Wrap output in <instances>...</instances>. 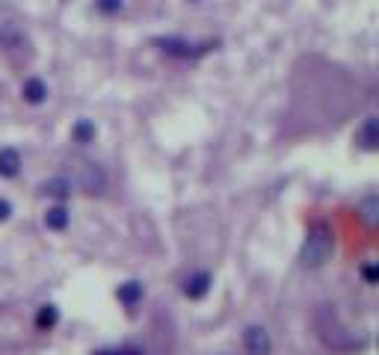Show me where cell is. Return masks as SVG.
<instances>
[{
	"mask_svg": "<svg viewBox=\"0 0 379 355\" xmlns=\"http://www.w3.org/2000/svg\"><path fill=\"white\" fill-rule=\"evenodd\" d=\"M335 249V237H332V228H329L326 222H315L308 228L305 234V243L300 249V264L305 269H317L329 261V255H332Z\"/></svg>",
	"mask_w": 379,
	"mask_h": 355,
	"instance_id": "cell-1",
	"label": "cell"
},
{
	"mask_svg": "<svg viewBox=\"0 0 379 355\" xmlns=\"http://www.w3.org/2000/svg\"><path fill=\"white\" fill-rule=\"evenodd\" d=\"M69 166H72V178H69L72 187H80V190H86V193H101L104 172L98 169V163L84 160V157H74Z\"/></svg>",
	"mask_w": 379,
	"mask_h": 355,
	"instance_id": "cell-2",
	"label": "cell"
},
{
	"mask_svg": "<svg viewBox=\"0 0 379 355\" xmlns=\"http://www.w3.org/2000/svg\"><path fill=\"white\" fill-rule=\"evenodd\" d=\"M0 47L6 50V54H27L30 50V39H27V33L18 27V24H0Z\"/></svg>",
	"mask_w": 379,
	"mask_h": 355,
	"instance_id": "cell-3",
	"label": "cell"
},
{
	"mask_svg": "<svg viewBox=\"0 0 379 355\" xmlns=\"http://www.w3.org/2000/svg\"><path fill=\"white\" fill-rule=\"evenodd\" d=\"M243 346L249 355H270L273 352V341L264 326H249L243 332Z\"/></svg>",
	"mask_w": 379,
	"mask_h": 355,
	"instance_id": "cell-4",
	"label": "cell"
},
{
	"mask_svg": "<svg viewBox=\"0 0 379 355\" xmlns=\"http://www.w3.org/2000/svg\"><path fill=\"white\" fill-rule=\"evenodd\" d=\"M157 45L166 50V54H175V57H199V54H205L208 47H213L210 42H205V45H190V42H181V39H157Z\"/></svg>",
	"mask_w": 379,
	"mask_h": 355,
	"instance_id": "cell-5",
	"label": "cell"
},
{
	"mask_svg": "<svg viewBox=\"0 0 379 355\" xmlns=\"http://www.w3.org/2000/svg\"><path fill=\"white\" fill-rule=\"evenodd\" d=\"M210 284H213V278H210L208 273H193V276H187V281H184V296H187V299H202V296H208Z\"/></svg>",
	"mask_w": 379,
	"mask_h": 355,
	"instance_id": "cell-6",
	"label": "cell"
},
{
	"mask_svg": "<svg viewBox=\"0 0 379 355\" xmlns=\"http://www.w3.org/2000/svg\"><path fill=\"white\" fill-rule=\"evenodd\" d=\"M21 172V154L15 148H0V178H15Z\"/></svg>",
	"mask_w": 379,
	"mask_h": 355,
	"instance_id": "cell-7",
	"label": "cell"
},
{
	"mask_svg": "<svg viewBox=\"0 0 379 355\" xmlns=\"http://www.w3.org/2000/svg\"><path fill=\"white\" fill-rule=\"evenodd\" d=\"M21 95H24L27 104H42V101L47 98L45 80H39V77H27V80H24V86H21Z\"/></svg>",
	"mask_w": 379,
	"mask_h": 355,
	"instance_id": "cell-8",
	"label": "cell"
},
{
	"mask_svg": "<svg viewBox=\"0 0 379 355\" xmlns=\"http://www.w3.org/2000/svg\"><path fill=\"white\" fill-rule=\"evenodd\" d=\"M356 140L361 142V148H365V151H373V148H376V142H379V128H376V118H373V115L358 128Z\"/></svg>",
	"mask_w": 379,
	"mask_h": 355,
	"instance_id": "cell-9",
	"label": "cell"
},
{
	"mask_svg": "<svg viewBox=\"0 0 379 355\" xmlns=\"http://www.w3.org/2000/svg\"><path fill=\"white\" fill-rule=\"evenodd\" d=\"M116 296H119V302H122V305L134 308L137 302H142V284H140V281H125V284H119Z\"/></svg>",
	"mask_w": 379,
	"mask_h": 355,
	"instance_id": "cell-10",
	"label": "cell"
},
{
	"mask_svg": "<svg viewBox=\"0 0 379 355\" xmlns=\"http://www.w3.org/2000/svg\"><path fill=\"white\" fill-rule=\"evenodd\" d=\"M42 193L62 201L65 196L72 193V184H69V178H51V181H45V184H42Z\"/></svg>",
	"mask_w": 379,
	"mask_h": 355,
	"instance_id": "cell-11",
	"label": "cell"
},
{
	"mask_svg": "<svg viewBox=\"0 0 379 355\" xmlns=\"http://www.w3.org/2000/svg\"><path fill=\"white\" fill-rule=\"evenodd\" d=\"M45 225L51 228V231H65V228H69V210H65L62 205L51 208V210L45 213Z\"/></svg>",
	"mask_w": 379,
	"mask_h": 355,
	"instance_id": "cell-12",
	"label": "cell"
},
{
	"mask_svg": "<svg viewBox=\"0 0 379 355\" xmlns=\"http://www.w3.org/2000/svg\"><path fill=\"white\" fill-rule=\"evenodd\" d=\"M57 320H60V311H57L54 305H42L39 314H36V326H39L42 332H47V329L57 326Z\"/></svg>",
	"mask_w": 379,
	"mask_h": 355,
	"instance_id": "cell-13",
	"label": "cell"
},
{
	"mask_svg": "<svg viewBox=\"0 0 379 355\" xmlns=\"http://www.w3.org/2000/svg\"><path fill=\"white\" fill-rule=\"evenodd\" d=\"M72 137H74V142H89V140H95V125L89 122V118H80V122L72 128Z\"/></svg>",
	"mask_w": 379,
	"mask_h": 355,
	"instance_id": "cell-14",
	"label": "cell"
},
{
	"mask_svg": "<svg viewBox=\"0 0 379 355\" xmlns=\"http://www.w3.org/2000/svg\"><path fill=\"white\" fill-rule=\"evenodd\" d=\"M376 213H379V198L376 196H368L365 201H361V219H365L368 225H376V219H379Z\"/></svg>",
	"mask_w": 379,
	"mask_h": 355,
	"instance_id": "cell-15",
	"label": "cell"
},
{
	"mask_svg": "<svg viewBox=\"0 0 379 355\" xmlns=\"http://www.w3.org/2000/svg\"><path fill=\"white\" fill-rule=\"evenodd\" d=\"M122 6H125V0H95V9L104 15H116V12H122Z\"/></svg>",
	"mask_w": 379,
	"mask_h": 355,
	"instance_id": "cell-16",
	"label": "cell"
},
{
	"mask_svg": "<svg viewBox=\"0 0 379 355\" xmlns=\"http://www.w3.org/2000/svg\"><path fill=\"white\" fill-rule=\"evenodd\" d=\"M12 216V205L6 198H0V222H6V219Z\"/></svg>",
	"mask_w": 379,
	"mask_h": 355,
	"instance_id": "cell-17",
	"label": "cell"
},
{
	"mask_svg": "<svg viewBox=\"0 0 379 355\" xmlns=\"http://www.w3.org/2000/svg\"><path fill=\"white\" fill-rule=\"evenodd\" d=\"M361 276L368 278V284H373V281H376V269H373V266H365V269H361Z\"/></svg>",
	"mask_w": 379,
	"mask_h": 355,
	"instance_id": "cell-18",
	"label": "cell"
},
{
	"mask_svg": "<svg viewBox=\"0 0 379 355\" xmlns=\"http://www.w3.org/2000/svg\"><path fill=\"white\" fill-rule=\"evenodd\" d=\"M98 355H140V352H130V349H125V352H98Z\"/></svg>",
	"mask_w": 379,
	"mask_h": 355,
	"instance_id": "cell-19",
	"label": "cell"
}]
</instances>
